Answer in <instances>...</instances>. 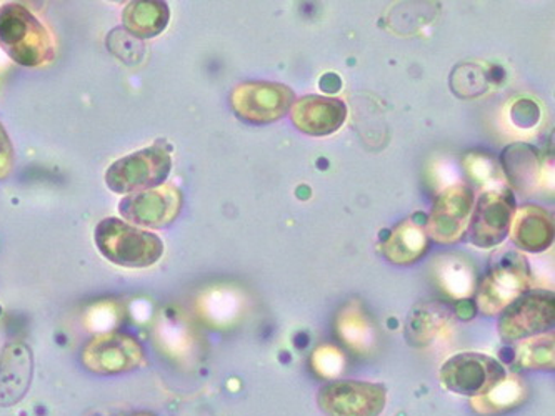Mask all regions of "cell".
Returning a JSON list of instances; mask_svg holds the SVG:
<instances>
[{
    "mask_svg": "<svg viewBox=\"0 0 555 416\" xmlns=\"http://www.w3.org/2000/svg\"><path fill=\"white\" fill-rule=\"evenodd\" d=\"M473 188L464 183L443 188L434 202L433 210L427 217L426 230L429 240L439 245H452L461 242L469 230L473 217Z\"/></svg>",
    "mask_w": 555,
    "mask_h": 416,
    "instance_id": "ba28073f",
    "label": "cell"
},
{
    "mask_svg": "<svg viewBox=\"0 0 555 416\" xmlns=\"http://www.w3.org/2000/svg\"><path fill=\"white\" fill-rule=\"evenodd\" d=\"M130 416H155V415H154V413L139 412V413H134V415H130Z\"/></svg>",
    "mask_w": 555,
    "mask_h": 416,
    "instance_id": "4316f807",
    "label": "cell"
},
{
    "mask_svg": "<svg viewBox=\"0 0 555 416\" xmlns=\"http://www.w3.org/2000/svg\"><path fill=\"white\" fill-rule=\"evenodd\" d=\"M94 242L105 260L122 269H149L164 256V242L157 235L114 217L98 223Z\"/></svg>",
    "mask_w": 555,
    "mask_h": 416,
    "instance_id": "7a4b0ae2",
    "label": "cell"
},
{
    "mask_svg": "<svg viewBox=\"0 0 555 416\" xmlns=\"http://www.w3.org/2000/svg\"><path fill=\"white\" fill-rule=\"evenodd\" d=\"M501 161L508 182L513 183L517 191L527 192L529 188L538 187L541 160L535 148L526 144L511 145L505 148Z\"/></svg>",
    "mask_w": 555,
    "mask_h": 416,
    "instance_id": "ac0fdd59",
    "label": "cell"
},
{
    "mask_svg": "<svg viewBox=\"0 0 555 416\" xmlns=\"http://www.w3.org/2000/svg\"><path fill=\"white\" fill-rule=\"evenodd\" d=\"M516 213V198L505 187L489 188L474 205L469 238L476 247L494 248L508 237Z\"/></svg>",
    "mask_w": 555,
    "mask_h": 416,
    "instance_id": "9c48e42d",
    "label": "cell"
},
{
    "mask_svg": "<svg viewBox=\"0 0 555 416\" xmlns=\"http://www.w3.org/2000/svg\"><path fill=\"white\" fill-rule=\"evenodd\" d=\"M339 328L340 337L353 347V349H365L372 340V330L369 327L367 320L362 316L359 310H346L343 315L339 316Z\"/></svg>",
    "mask_w": 555,
    "mask_h": 416,
    "instance_id": "603a6c76",
    "label": "cell"
},
{
    "mask_svg": "<svg viewBox=\"0 0 555 416\" xmlns=\"http://www.w3.org/2000/svg\"><path fill=\"white\" fill-rule=\"evenodd\" d=\"M181 191L169 183L151 191L126 195L119 202V213L124 222L149 232L172 225L181 213Z\"/></svg>",
    "mask_w": 555,
    "mask_h": 416,
    "instance_id": "8fae6325",
    "label": "cell"
},
{
    "mask_svg": "<svg viewBox=\"0 0 555 416\" xmlns=\"http://www.w3.org/2000/svg\"><path fill=\"white\" fill-rule=\"evenodd\" d=\"M524 396H526V385L516 375H511L486 395L474 399L473 406L482 415H494V413L505 412V410L519 405Z\"/></svg>",
    "mask_w": 555,
    "mask_h": 416,
    "instance_id": "d6986e66",
    "label": "cell"
},
{
    "mask_svg": "<svg viewBox=\"0 0 555 416\" xmlns=\"http://www.w3.org/2000/svg\"><path fill=\"white\" fill-rule=\"evenodd\" d=\"M555 300L548 290L527 291L502 312L499 334L502 340L517 341L544 335L554 325Z\"/></svg>",
    "mask_w": 555,
    "mask_h": 416,
    "instance_id": "30bf717a",
    "label": "cell"
},
{
    "mask_svg": "<svg viewBox=\"0 0 555 416\" xmlns=\"http://www.w3.org/2000/svg\"><path fill=\"white\" fill-rule=\"evenodd\" d=\"M172 157L163 145H151L114 161L105 170V185L117 195L160 187L169 179Z\"/></svg>",
    "mask_w": 555,
    "mask_h": 416,
    "instance_id": "277c9868",
    "label": "cell"
},
{
    "mask_svg": "<svg viewBox=\"0 0 555 416\" xmlns=\"http://www.w3.org/2000/svg\"><path fill=\"white\" fill-rule=\"evenodd\" d=\"M437 278L452 297H467L476 285L473 265L461 257H442L437 262Z\"/></svg>",
    "mask_w": 555,
    "mask_h": 416,
    "instance_id": "ffe728a7",
    "label": "cell"
},
{
    "mask_svg": "<svg viewBox=\"0 0 555 416\" xmlns=\"http://www.w3.org/2000/svg\"><path fill=\"white\" fill-rule=\"evenodd\" d=\"M530 284L532 273L526 257L519 251H504L482 276L477 291V307L483 315H498L527 294Z\"/></svg>",
    "mask_w": 555,
    "mask_h": 416,
    "instance_id": "3957f363",
    "label": "cell"
},
{
    "mask_svg": "<svg viewBox=\"0 0 555 416\" xmlns=\"http://www.w3.org/2000/svg\"><path fill=\"white\" fill-rule=\"evenodd\" d=\"M507 377L504 366L483 353H459L451 356L440 368L443 387L457 395H486Z\"/></svg>",
    "mask_w": 555,
    "mask_h": 416,
    "instance_id": "5b68a950",
    "label": "cell"
},
{
    "mask_svg": "<svg viewBox=\"0 0 555 416\" xmlns=\"http://www.w3.org/2000/svg\"><path fill=\"white\" fill-rule=\"evenodd\" d=\"M519 365L530 369L554 368V335L527 338L517 353Z\"/></svg>",
    "mask_w": 555,
    "mask_h": 416,
    "instance_id": "44dd1931",
    "label": "cell"
},
{
    "mask_svg": "<svg viewBox=\"0 0 555 416\" xmlns=\"http://www.w3.org/2000/svg\"><path fill=\"white\" fill-rule=\"evenodd\" d=\"M465 169H467V173L473 176V179L480 183L492 182L499 176L498 166H495L491 158L483 157V155H476V157L470 155V157H467Z\"/></svg>",
    "mask_w": 555,
    "mask_h": 416,
    "instance_id": "d4e9b609",
    "label": "cell"
},
{
    "mask_svg": "<svg viewBox=\"0 0 555 416\" xmlns=\"http://www.w3.org/2000/svg\"><path fill=\"white\" fill-rule=\"evenodd\" d=\"M511 238L517 248L529 253H542L554 242V219L552 213L539 205H522L514 213Z\"/></svg>",
    "mask_w": 555,
    "mask_h": 416,
    "instance_id": "9a60e30c",
    "label": "cell"
},
{
    "mask_svg": "<svg viewBox=\"0 0 555 416\" xmlns=\"http://www.w3.org/2000/svg\"><path fill=\"white\" fill-rule=\"evenodd\" d=\"M418 219L415 217L405 219L390 232L389 238L384 242V256L393 265H412L426 256L429 250L430 240L426 223Z\"/></svg>",
    "mask_w": 555,
    "mask_h": 416,
    "instance_id": "2e32d148",
    "label": "cell"
},
{
    "mask_svg": "<svg viewBox=\"0 0 555 416\" xmlns=\"http://www.w3.org/2000/svg\"><path fill=\"white\" fill-rule=\"evenodd\" d=\"M347 119V107L340 99L324 95H306L294 102L291 120L310 136H328L336 133Z\"/></svg>",
    "mask_w": 555,
    "mask_h": 416,
    "instance_id": "5bb4252c",
    "label": "cell"
},
{
    "mask_svg": "<svg viewBox=\"0 0 555 416\" xmlns=\"http://www.w3.org/2000/svg\"><path fill=\"white\" fill-rule=\"evenodd\" d=\"M80 362L95 375L129 374L144 365L145 353L132 335L108 332L83 344Z\"/></svg>",
    "mask_w": 555,
    "mask_h": 416,
    "instance_id": "8992f818",
    "label": "cell"
},
{
    "mask_svg": "<svg viewBox=\"0 0 555 416\" xmlns=\"http://www.w3.org/2000/svg\"><path fill=\"white\" fill-rule=\"evenodd\" d=\"M105 43H107L108 52H111L114 57L119 58L120 62H124V64L129 65V67L138 65L139 62L144 58V42L139 40L138 37L130 36L122 27L111 30Z\"/></svg>",
    "mask_w": 555,
    "mask_h": 416,
    "instance_id": "7402d4cb",
    "label": "cell"
},
{
    "mask_svg": "<svg viewBox=\"0 0 555 416\" xmlns=\"http://www.w3.org/2000/svg\"><path fill=\"white\" fill-rule=\"evenodd\" d=\"M169 5L159 0H134L122 11V29L142 42L160 36L169 26Z\"/></svg>",
    "mask_w": 555,
    "mask_h": 416,
    "instance_id": "e0dca14e",
    "label": "cell"
},
{
    "mask_svg": "<svg viewBox=\"0 0 555 416\" xmlns=\"http://www.w3.org/2000/svg\"><path fill=\"white\" fill-rule=\"evenodd\" d=\"M0 49L22 67H42L54 61V37L42 22L21 4L0 8Z\"/></svg>",
    "mask_w": 555,
    "mask_h": 416,
    "instance_id": "6da1fadb",
    "label": "cell"
},
{
    "mask_svg": "<svg viewBox=\"0 0 555 416\" xmlns=\"http://www.w3.org/2000/svg\"><path fill=\"white\" fill-rule=\"evenodd\" d=\"M384 385L339 380L319 391V408L327 416H379L386 406Z\"/></svg>",
    "mask_w": 555,
    "mask_h": 416,
    "instance_id": "7c38bea8",
    "label": "cell"
},
{
    "mask_svg": "<svg viewBox=\"0 0 555 416\" xmlns=\"http://www.w3.org/2000/svg\"><path fill=\"white\" fill-rule=\"evenodd\" d=\"M296 95L293 89L275 82L238 83L231 94V107L244 122L266 126L278 122L291 112Z\"/></svg>",
    "mask_w": 555,
    "mask_h": 416,
    "instance_id": "52a82bcc",
    "label": "cell"
},
{
    "mask_svg": "<svg viewBox=\"0 0 555 416\" xmlns=\"http://www.w3.org/2000/svg\"><path fill=\"white\" fill-rule=\"evenodd\" d=\"M34 377V353L21 340L9 341L0 352V406H14L24 400Z\"/></svg>",
    "mask_w": 555,
    "mask_h": 416,
    "instance_id": "4fadbf2b",
    "label": "cell"
},
{
    "mask_svg": "<svg viewBox=\"0 0 555 416\" xmlns=\"http://www.w3.org/2000/svg\"><path fill=\"white\" fill-rule=\"evenodd\" d=\"M312 362H314L315 369H318L319 374L324 375V377H334V375L339 374L344 365V359L339 350L332 349V347H322V349H319L318 352L314 353Z\"/></svg>",
    "mask_w": 555,
    "mask_h": 416,
    "instance_id": "cb8c5ba5",
    "label": "cell"
},
{
    "mask_svg": "<svg viewBox=\"0 0 555 416\" xmlns=\"http://www.w3.org/2000/svg\"><path fill=\"white\" fill-rule=\"evenodd\" d=\"M14 164V145H12L4 127L0 123V180L8 179V177L11 176Z\"/></svg>",
    "mask_w": 555,
    "mask_h": 416,
    "instance_id": "484cf974",
    "label": "cell"
}]
</instances>
